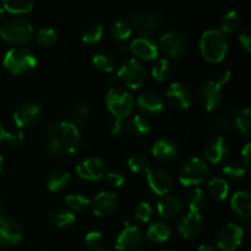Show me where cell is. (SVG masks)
Wrapping results in <instances>:
<instances>
[{
    "label": "cell",
    "mask_w": 251,
    "mask_h": 251,
    "mask_svg": "<svg viewBox=\"0 0 251 251\" xmlns=\"http://www.w3.org/2000/svg\"><path fill=\"white\" fill-rule=\"evenodd\" d=\"M43 145L53 156H70L75 153L81 145L80 127L69 120H61L51 124L43 137Z\"/></svg>",
    "instance_id": "6da1fadb"
},
{
    "label": "cell",
    "mask_w": 251,
    "mask_h": 251,
    "mask_svg": "<svg viewBox=\"0 0 251 251\" xmlns=\"http://www.w3.org/2000/svg\"><path fill=\"white\" fill-rule=\"evenodd\" d=\"M199 48L207 63L218 64L225 60L228 53V41L225 33L217 28L207 29L201 36Z\"/></svg>",
    "instance_id": "7a4b0ae2"
},
{
    "label": "cell",
    "mask_w": 251,
    "mask_h": 251,
    "mask_svg": "<svg viewBox=\"0 0 251 251\" xmlns=\"http://www.w3.org/2000/svg\"><path fill=\"white\" fill-rule=\"evenodd\" d=\"M34 29L28 20L21 16H12L5 20L0 26V37L6 43L22 46L33 38Z\"/></svg>",
    "instance_id": "3957f363"
},
{
    "label": "cell",
    "mask_w": 251,
    "mask_h": 251,
    "mask_svg": "<svg viewBox=\"0 0 251 251\" xmlns=\"http://www.w3.org/2000/svg\"><path fill=\"white\" fill-rule=\"evenodd\" d=\"M37 56L26 48H11L5 53L2 65L12 75H27L36 69Z\"/></svg>",
    "instance_id": "277c9868"
},
{
    "label": "cell",
    "mask_w": 251,
    "mask_h": 251,
    "mask_svg": "<svg viewBox=\"0 0 251 251\" xmlns=\"http://www.w3.org/2000/svg\"><path fill=\"white\" fill-rule=\"evenodd\" d=\"M210 176V166L199 157H191L181 163L178 172L180 184L185 186H196Z\"/></svg>",
    "instance_id": "5b68a950"
},
{
    "label": "cell",
    "mask_w": 251,
    "mask_h": 251,
    "mask_svg": "<svg viewBox=\"0 0 251 251\" xmlns=\"http://www.w3.org/2000/svg\"><path fill=\"white\" fill-rule=\"evenodd\" d=\"M105 104L115 119L123 120L131 114L134 108V98L129 91L124 88L112 87L105 96Z\"/></svg>",
    "instance_id": "8992f818"
},
{
    "label": "cell",
    "mask_w": 251,
    "mask_h": 251,
    "mask_svg": "<svg viewBox=\"0 0 251 251\" xmlns=\"http://www.w3.org/2000/svg\"><path fill=\"white\" fill-rule=\"evenodd\" d=\"M118 77L126 87L137 90L147 80V70L139 59H127L118 69Z\"/></svg>",
    "instance_id": "52a82bcc"
},
{
    "label": "cell",
    "mask_w": 251,
    "mask_h": 251,
    "mask_svg": "<svg viewBox=\"0 0 251 251\" xmlns=\"http://www.w3.org/2000/svg\"><path fill=\"white\" fill-rule=\"evenodd\" d=\"M159 44L166 55L172 59H179L184 56L189 48L188 38L183 32L178 29H171L162 34Z\"/></svg>",
    "instance_id": "ba28073f"
},
{
    "label": "cell",
    "mask_w": 251,
    "mask_h": 251,
    "mask_svg": "<svg viewBox=\"0 0 251 251\" xmlns=\"http://www.w3.org/2000/svg\"><path fill=\"white\" fill-rule=\"evenodd\" d=\"M43 110L36 102H25L14 110L12 119L20 129H31L41 120Z\"/></svg>",
    "instance_id": "9c48e42d"
},
{
    "label": "cell",
    "mask_w": 251,
    "mask_h": 251,
    "mask_svg": "<svg viewBox=\"0 0 251 251\" xmlns=\"http://www.w3.org/2000/svg\"><path fill=\"white\" fill-rule=\"evenodd\" d=\"M124 229L119 233L115 240V248L119 251H137L144 245V233L140 227L129 221L124 222Z\"/></svg>",
    "instance_id": "30bf717a"
},
{
    "label": "cell",
    "mask_w": 251,
    "mask_h": 251,
    "mask_svg": "<svg viewBox=\"0 0 251 251\" xmlns=\"http://www.w3.org/2000/svg\"><path fill=\"white\" fill-rule=\"evenodd\" d=\"M244 238V228L235 223H227L217 234V245L222 251H237Z\"/></svg>",
    "instance_id": "8fae6325"
},
{
    "label": "cell",
    "mask_w": 251,
    "mask_h": 251,
    "mask_svg": "<svg viewBox=\"0 0 251 251\" xmlns=\"http://www.w3.org/2000/svg\"><path fill=\"white\" fill-rule=\"evenodd\" d=\"M198 100L201 107L206 110L216 109L220 107L223 100V88L215 81H206L200 86L198 91Z\"/></svg>",
    "instance_id": "7c38bea8"
},
{
    "label": "cell",
    "mask_w": 251,
    "mask_h": 251,
    "mask_svg": "<svg viewBox=\"0 0 251 251\" xmlns=\"http://www.w3.org/2000/svg\"><path fill=\"white\" fill-rule=\"evenodd\" d=\"M129 22L132 31L139 32L141 36H149L151 32L156 31L161 25V17L152 11H137L129 16Z\"/></svg>",
    "instance_id": "4fadbf2b"
},
{
    "label": "cell",
    "mask_w": 251,
    "mask_h": 251,
    "mask_svg": "<svg viewBox=\"0 0 251 251\" xmlns=\"http://www.w3.org/2000/svg\"><path fill=\"white\" fill-rule=\"evenodd\" d=\"M78 178L88 181H96L105 176V162L100 157H88L76 166Z\"/></svg>",
    "instance_id": "5bb4252c"
},
{
    "label": "cell",
    "mask_w": 251,
    "mask_h": 251,
    "mask_svg": "<svg viewBox=\"0 0 251 251\" xmlns=\"http://www.w3.org/2000/svg\"><path fill=\"white\" fill-rule=\"evenodd\" d=\"M146 174L150 189L154 194L159 196H164L169 194L172 186H173V178H172V174L167 169L161 168V167L151 168Z\"/></svg>",
    "instance_id": "9a60e30c"
},
{
    "label": "cell",
    "mask_w": 251,
    "mask_h": 251,
    "mask_svg": "<svg viewBox=\"0 0 251 251\" xmlns=\"http://www.w3.org/2000/svg\"><path fill=\"white\" fill-rule=\"evenodd\" d=\"M136 105L142 115H157L163 112L166 108V102L161 93L149 90L144 91L137 97Z\"/></svg>",
    "instance_id": "2e32d148"
},
{
    "label": "cell",
    "mask_w": 251,
    "mask_h": 251,
    "mask_svg": "<svg viewBox=\"0 0 251 251\" xmlns=\"http://www.w3.org/2000/svg\"><path fill=\"white\" fill-rule=\"evenodd\" d=\"M22 235V227L16 220L6 216H0V245H16L21 242Z\"/></svg>",
    "instance_id": "e0dca14e"
},
{
    "label": "cell",
    "mask_w": 251,
    "mask_h": 251,
    "mask_svg": "<svg viewBox=\"0 0 251 251\" xmlns=\"http://www.w3.org/2000/svg\"><path fill=\"white\" fill-rule=\"evenodd\" d=\"M130 50L141 60H154L158 58L159 48L157 42L150 36H140L130 43Z\"/></svg>",
    "instance_id": "ac0fdd59"
},
{
    "label": "cell",
    "mask_w": 251,
    "mask_h": 251,
    "mask_svg": "<svg viewBox=\"0 0 251 251\" xmlns=\"http://www.w3.org/2000/svg\"><path fill=\"white\" fill-rule=\"evenodd\" d=\"M206 159L212 164H221L230 154V145L225 137L217 136L210 140L203 150Z\"/></svg>",
    "instance_id": "d6986e66"
},
{
    "label": "cell",
    "mask_w": 251,
    "mask_h": 251,
    "mask_svg": "<svg viewBox=\"0 0 251 251\" xmlns=\"http://www.w3.org/2000/svg\"><path fill=\"white\" fill-rule=\"evenodd\" d=\"M203 220L200 212L188 211L180 217L178 222V232L185 239H194L202 230Z\"/></svg>",
    "instance_id": "ffe728a7"
},
{
    "label": "cell",
    "mask_w": 251,
    "mask_h": 251,
    "mask_svg": "<svg viewBox=\"0 0 251 251\" xmlns=\"http://www.w3.org/2000/svg\"><path fill=\"white\" fill-rule=\"evenodd\" d=\"M118 205H119V199H118L117 194L112 193V191H100L91 202L92 212L97 217L109 216L110 213L117 210Z\"/></svg>",
    "instance_id": "44dd1931"
},
{
    "label": "cell",
    "mask_w": 251,
    "mask_h": 251,
    "mask_svg": "<svg viewBox=\"0 0 251 251\" xmlns=\"http://www.w3.org/2000/svg\"><path fill=\"white\" fill-rule=\"evenodd\" d=\"M166 97L176 109H188L193 100L189 87L181 82H172L167 88Z\"/></svg>",
    "instance_id": "7402d4cb"
},
{
    "label": "cell",
    "mask_w": 251,
    "mask_h": 251,
    "mask_svg": "<svg viewBox=\"0 0 251 251\" xmlns=\"http://www.w3.org/2000/svg\"><path fill=\"white\" fill-rule=\"evenodd\" d=\"M230 208L242 222L251 221V194L247 190L237 191L230 200Z\"/></svg>",
    "instance_id": "603a6c76"
},
{
    "label": "cell",
    "mask_w": 251,
    "mask_h": 251,
    "mask_svg": "<svg viewBox=\"0 0 251 251\" xmlns=\"http://www.w3.org/2000/svg\"><path fill=\"white\" fill-rule=\"evenodd\" d=\"M184 210V202L179 196L167 195L162 196L158 201H157V211L162 217L166 218H174L176 216L180 215Z\"/></svg>",
    "instance_id": "cb8c5ba5"
},
{
    "label": "cell",
    "mask_w": 251,
    "mask_h": 251,
    "mask_svg": "<svg viewBox=\"0 0 251 251\" xmlns=\"http://www.w3.org/2000/svg\"><path fill=\"white\" fill-rule=\"evenodd\" d=\"M152 156L156 159L162 162H169L173 161L179 153V147L173 140L167 139V137H162V139L157 140L152 146Z\"/></svg>",
    "instance_id": "d4e9b609"
},
{
    "label": "cell",
    "mask_w": 251,
    "mask_h": 251,
    "mask_svg": "<svg viewBox=\"0 0 251 251\" xmlns=\"http://www.w3.org/2000/svg\"><path fill=\"white\" fill-rule=\"evenodd\" d=\"M126 130L134 136H145L151 130V124L145 115L134 114L127 119Z\"/></svg>",
    "instance_id": "484cf974"
},
{
    "label": "cell",
    "mask_w": 251,
    "mask_h": 251,
    "mask_svg": "<svg viewBox=\"0 0 251 251\" xmlns=\"http://www.w3.org/2000/svg\"><path fill=\"white\" fill-rule=\"evenodd\" d=\"M70 179L71 176L68 172L63 169H55L47 178V188L51 193H59L69 185Z\"/></svg>",
    "instance_id": "4316f807"
},
{
    "label": "cell",
    "mask_w": 251,
    "mask_h": 251,
    "mask_svg": "<svg viewBox=\"0 0 251 251\" xmlns=\"http://www.w3.org/2000/svg\"><path fill=\"white\" fill-rule=\"evenodd\" d=\"M146 235L151 242L164 243L171 237V228L166 222L156 221L147 227Z\"/></svg>",
    "instance_id": "83f0119b"
},
{
    "label": "cell",
    "mask_w": 251,
    "mask_h": 251,
    "mask_svg": "<svg viewBox=\"0 0 251 251\" xmlns=\"http://www.w3.org/2000/svg\"><path fill=\"white\" fill-rule=\"evenodd\" d=\"M242 24V16L237 10H228L223 12L220 19V31L222 33H232L237 31Z\"/></svg>",
    "instance_id": "f1b7e54d"
},
{
    "label": "cell",
    "mask_w": 251,
    "mask_h": 251,
    "mask_svg": "<svg viewBox=\"0 0 251 251\" xmlns=\"http://www.w3.org/2000/svg\"><path fill=\"white\" fill-rule=\"evenodd\" d=\"M110 33L117 41H126L132 34V27L129 20L125 17H118L110 25Z\"/></svg>",
    "instance_id": "f546056e"
},
{
    "label": "cell",
    "mask_w": 251,
    "mask_h": 251,
    "mask_svg": "<svg viewBox=\"0 0 251 251\" xmlns=\"http://www.w3.org/2000/svg\"><path fill=\"white\" fill-rule=\"evenodd\" d=\"M208 191H210L211 196L218 201L226 200L229 194V185H228L227 180L220 176H215L208 181Z\"/></svg>",
    "instance_id": "4dcf8cb0"
},
{
    "label": "cell",
    "mask_w": 251,
    "mask_h": 251,
    "mask_svg": "<svg viewBox=\"0 0 251 251\" xmlns=\"http://www.w3.org/2000/svg\"><path fill=\"white\" fill-rule=\"evenodd\" d=\"M2 7L5 11L15 15V16H21L26 15L33 10L34 4L32 1H25V0H7L2 2Z\"/></svg>",
    "instance_id": "1f68e13d"
},
{
    "label": "cell",
    "mask_w": 251,
    "mask_h": 251,
    "mask_svg": "<svg viewBox=\"0 0 251 251\" xmlns=\"http://www.w3.org/2000/svg\"><path fill=\"white\" fill-rule=\"evenodd\" d=\"M49 220L53 223L55 227L58 228H65L70 227L74 222L76 221L75 215L71 212L70 210H65V208H59V210L53 211L49 215Z\"/></svg>",
    "instance_id": "d6a6232c"
},
{
    "label": "cell",
    "mask_w": 251,
    "mask_h": 251,
    "mask_svg": "<svg viewBox=\"0 0 251 251\" xmlns=\"http://www.w3.org/2000/svg\"><path fill=\"white\" fill-rule=\"evenodd\" d=\"M233 127L238 130L247 139L251 136V112L249 108H244L238 113L237 118L233 120Z\"/></svg>",
    "instance_id": "836d02e7"
},
{
    "label": "cell",
    "mask_w": 251,
    "mask_h": 251,
    "mask_svg": "<svg viewBox=\"0 0 251 251\" xmlns=\"http://www.w3.org/2000/svg\"><path fill=\"white\" fill-rule=\"evenodd\" d=\"M92 63L96 69L103 73H113L115 69V60L107 51H97L93 54Z\"/></svg>",
    "instance_id": "e575fe53"
},
{
    "label": "cell",
    "mask_w": 251,
    "mask_h": 251,
    "mask_svg": "<svg viewBox=\"0 0 251 251\" xmlns=\"http://www.w3.org/2000/svg\"><path fill=\"white\" fill-rule=\"evenodd\" d=\"M104 29L100 22H90L82 32V42L86 44H96L102 39Z\"/></svg>",
    "instance_id": "d590c367"
},
{
    "label": "cell",
    "mask_w": 251,
    "mask_h": 251,
    "mask_svg": "<svg viewBox=\"0 0 251 251\" xmlns=\"http://www.w3.org/2000/svg\"><path fill=\"white\" fill-rule=\"evenodd\" d=\"M172 73H173V66H172L171 60L166 58L157 60L151 71L152 76L157 81H166L167 78L171 77Z\"/></svg>",
    "instance_id": "8d00e7d4"
},
{
    "label": "cell",
    "mask_w": 251,
    "mask_h": 251,
    "mask_svg": "<svg viewBox=\"0 0 251 251\" xmlns=\"http://www.w3.org/2000/svg\"><path fill=\"white\" fill-rule=\"evenodd\" d=\"M127 166H129L130 171L136 174L147 173L152 168L150 158L146 154L142 153H137L130 157L129 161H127Z\"/></svg>",
    "instance_id": "74e56055"
},
{
    "label": "cell",
    "mask_w": 251,
    "mask_h": 251,
    "mask_svg": "<svg viewBox=\"0 0 251 251\" xmlns=\"http://www.w3.org/2000/svg\"><path fill=\"white\" fill-rule=\"evenodd\" d=\"M205 203L206 196L202 189L194 188L193 190L189 191L188 196H186V205H188L189 211L199 212L205 206Z\"/></svg>",
    "instance_id": "f35d334b"
},
{
    "label": "cell",
    "mask_w": 251,
    "mask_h": 251,
    "mask_svg": "<svg viewBox=\"0 0 251 251\" xmlns=\"http://www.w3.org/2000/svg\"><path fill=\"white\" fill-rule=\"evenodd\" d=\"M65 203L71 212H81L91 205V200L81 194H69L65 196Z\"/></svg>",
    "instance_id": "ab89813d"
},
{
    "label": "cell",
    "mask_w": 251,
    "mask_h": 251,
    "mask_svg": "<svg viewBox=\"0 0 251 251\" xmlns=\"http://www.w3.org/2000/svg\"><path fill=\"white\" fill-rule=\"evenodd\" d=\"M58 41V32L53 27H43L36 33V42L41 47H51Z\"/></svg>",
    "instance_id": "60d3db41"
},
{
    "label": "cell",
    "mask_w": 251,
    "mask_h": 251,
    "mask_svg": "<svg viewBox=\"0 0 251 251\" xmlns=\"http://www.w3.org/2000/svg\"><path fill=\"white\" fill-rule=\"evenodd\" d=\"M90 118V108L85 104H76L70 112V119L69 122L75 126L80 127L81 125L85 124Z\"/></svg>",
    "instance_id": "b9f144b4"
},
{
    "label": "cell",
    "mask_w": 251,
    "mask_h": 251,
    "mask_svg": "<svg viewBox=\"0 0 251 251\" xmlns=\"http://www.w3.org/2000/svg\"><path fill=\"white\" fill-rule=\"evenodd\" d=\"M245 173H247V168L243 166V163H239L237 161L229 162L223 167V174L226 178L230 179V180H239V179L244 178Z\"/></svg>",
    "instance_id": "7bdbcfd3"
},
{
    "label": "cell",
    "mask_w": 251,
    "mask_h": 251,
    "mask_svg": "<svg viewBox=\"0 0 251 251\" xmlns=\"http://www.w3.org/2000/svg\"><path fill=\"white\" fill-rule=\"evenodd\" d=\"M86 247L91 251H102L104 249L105 239L104 235L98 230H91L85 237Z\"/></svg>",
    "instance_id": "ee69618b"
},
{
    "label": "cell",
    "mask_w": 251,
    "mask_h": 251,
    "mask_svg": "<svg viewBox=\"0 0 251 251\" xmlns=\"http://www.w3.org/2000/svg\"><path fill=\"white\" fill-rule=\"evenodd\" d=\"M208 127L217 132H229L233 130V122L225 117H212L208 120Z\"/></svg>",
    "instance_id": "f6af8a7d"
},
{
    "label": "cell",
    "mask_w": 251,
    "mask_h": 251,
    "mask_svg": "<svg viewBox=\"0 0 251 251\" xmlns=\"http://www.w3.org/2000/svg\"><path fill=\"white\" fill-rule=\"evenodd\" d=\"M152 213H153V210H152L151 203L147 202V201H142L137 205L136 210H135V220L146 223L152 218Z\"/></svg>",
    "instance_id": "bcb514c9"
},
{
    "label": "cell",
    "mask_w": 251,
    "mask_h": 251,
    "mask_svg": "<svg viewBox=\"0 0 251 251\" xmlns=\"http://www.w3.org/2000/svg\"><path fill=\"white\" fill-rule=\"evenodd\" d=\"M25 141V135L21 130H11V131H6V136H5V142H7L11 146L17 147L21 146Z\"/></svg>",
    "instance_id": "7dc6e473"
},
{
    "label": "cell",
    "mask_w": 251,
    "mask_h": 251,
    "mask_svg": "<svg viewBox=\"0 0 251 251\" xmlns=\"http://www.w3.org/2000/svg\"><path fill=\"white\" fill-rule=\"evenodd\" d=\"M105 183L112 188H120L125 184V176L119 172H109L105 173Z\"/></svg>",
    "instance_id": "c3c4849f"
},
{
    "label": "cell",
    "mask_w": 251,
    "mask_h": 251,
    "mask_svg": "<svg viewBox=\"0 0 251 251\" xmlns=\"http://www.w3.org/2000/svg\"><path fill=\"white\" fill-rule=\"evenodd\" d=\"M239 42L243 48L247 51L251 50V32L250 28L243 29L242 33L239 34Z\"/></svg>",
    "instance_id": "681fc988"
},
{
    "label": "cell",
    "mask_w": 251,
    "mask_h": 251,
    "mask_svg": "<svg viewBox=\"0 0 251 251\" xmlns=\"http://www.w3.org/2000/svg\"><path fill=\"white\" fill-rule=\"evenodd\" d=\"M230 78H232V71L228 70V69H223V70H220L217 73L215 82H217L220 86H223L225 83H227Z\"/></svg>",
    "instance_id": "f907efd6"
},
{
    "label": "cell",
    "mask_w": 251,
    "mask_h": 251,
    "mask_svg": "<svg viewBox=\"0 0 251 251\" xmlns=\"http://www.w3.org/2000/svg\"><path fill=\"white\" fill-rule=\"evenodd\" d=\"M240 154H242L243 166H244L245 168H250V154H251V144L250 142L245 144V146L243 147Z\"/></svg>",
    "instance_id": "816d5d0a"
},
{
    "label": "cell",
    "mask_w": 251,
    "mask_h": 251,
    "mask_svg": "<svg viewBox=\"0 0 251 251\" xmlns=\"http://www.w3.org/2000/svg\"><path fill=\"white\" fill-rule=\"evenodd\" d=\"M122 130H123L122 120L115 119V118H113L112 122H110V124H109L110 134H112V135H118V134H120V132H122Z\"/></svg>",
    "instance_id": "f5cc1de1"
},
{
    "label": "cell",
    "mask_w": 251,
    "mask_h": 251,
    "mask_svg": "<svg viewBox=\"0 0 251 251\" xmlns=\"http://www.w3.org/2000/svg\"><path fill=\"white\" fill-rule=\"evenodd\" d=\"M238 108L235 107V105H227V107L225 108V118H227V119H229L230 122H233V120L237 118L238 115Z\"/></svg>",
    "instance_id": "db71d44e"
},
{
    "label": "cell",
    "mask_w": 251,
    "mask_h": 251,
    "mask_svg": "<svg viewBox=\"0 0 251 251\" xmlns=\"http://www.w3.org/2000/svg\"><path fill=\"white\" fill-rule=\"evenodd\" d=\"M118 51H119L120 55H127L129 53H131V50H130V44L127 43L120 44L119 48H118Z\"/></svg>",
    "instance_id": "11a10c76"
},
{
    "label": "cell",
    "mask_w": 251,
    "mask_h": 251,
    "mask_svg": "<svg viewBox=\"0 0 251 251\" xmlns=\"http://www.w3.org/2000/svg\"><path fill=\"white\" fill-rule=\"evenodd\" d=\"M198 251H220V249H217V248L211 244H202L199 247Z\"/></svg>",
    "instance_id": "9f6ffc18"
},
{
    "label": "cell",
    "mask_w": 251,
    "mask_h": 251,
    "mask_svg": "<svg viewBox=\"0 0 251 251\" xmlns=\"http://www.w3.org/2000/svg\"><path fill=\"white\" fill-rule=\"evenodd\" d=\"M5 136H6V130H5L4 125L0 123V146L5 142Z\"/></svg>",
    "instance_id": "6f0895ef"
},
{
    "label": "cell",
    "mask_w": 251,
    "mask_h": 251,
    "mask_svg": "<svg viewBox=\"0 0 251 251\" xmlns=\"http://www.w3.org/2000/svg\"><path fill=\"white\" fill-rule=\"evenodd\" d=\"M4 211H5V205H4V202H2V201L0 200V216H2Z\"/></svg>",
    "instance_id": "680465c9"
},
{
    "label": "cell",
    "mask_w": 251,
    "mask_h": 251,
    "mask_svg": "<svg viewBox=\"0 0 251 251\" xmlns=\"http://www.w3.org/2000/svg\"><path fill=\"white\" fill-rule=\"evenodd\" d=\"M4 14H5L4 7H2V5H0V20H1L2 17H4Z\"/></svg>",
    "instance_id": "91938a15"
},
{
    "label": "cell",
    "mask_w": 251,
    "mask_h": 251,
    "mask_svg": "<svg viewBox=\"0 0 251 251\" xmlns=\"http://www.w3.org/2000/svg\"><path fill=\"white\" fill-rule=\"evenodd\" d=\"M2 167H4V159H2V157L0 156V172H1Z\"/></svg>",
    "instance_id": "94428289"
},
{
    "label": "cell",
    "mask_w": 251,
    "mask_h": 251,
    "mask_svg": "<svg viewBox=\"0 0 251 251\" xmlns=\"http://www.w3.org/2000/svg\"><path fill=\"white\" fill-rule=\"evenodd\" d=\"M163 251H172V250H163Z\"/></svg>",
    "instance_id": "6125c7cd"
},
{
    "label": "cell",
    "mask_w": 251,
    "mask_h": 251,
    "mask_svg": "<svg viewBox=\"0 0 251 251\" xmlns=\"http://www.w3.org/2000/svg\"><path fill=\"white\" fill-rule=\"evenodd\" d=\"M102 251H108V250H102Z\"/></svg>",
    "instance_id": "be15d7a7"
}]
</instances>
